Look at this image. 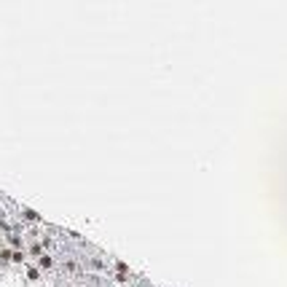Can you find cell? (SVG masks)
<instances>
[{
  "mask_svg": "<svg viewBox=\"0 0 287 287\" xmlns=\"http://www.w3.org/2000/svg\"><path fill=\"white\" fill-rule=\"evenodd\" d=\"M38 263H41L43 269H51V266H54V261H51L49 255H38Z\"/></svg>",
  "mask_w": 287,
  "mask_h": 287,
  "instance_id": "obj_1",
  "label": "cell"
}]
</instances>
